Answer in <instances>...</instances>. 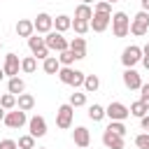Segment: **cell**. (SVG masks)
<instances>
[{"instance_id": "6da1fadb", "label": "cell", "mask_w": 149, "mask_h": 149, "mask_svg": "<svg viewBox=\"0 0 149 149\" xmlns=\"http://www.w3.org/2000/svg\"><path fill=\"white\" fill-rule=\"evenodd\" d=\"M84 72L81 70H74V68H70V65H61V70H58V79L63 81V84H68V86H74V88H79V86H84Z\"/></svg>"}, {"instance_id": "7a4b0ae2", "label": "cell", "mask_w": 149, "mask_h": 149, "mask_svg": "<svg viewBox=\"0 0 149 149\" xmlns=\"http://www.w3.org/2000/svg\"><path fill=\"white\" fill-rule=\"evenodd\" d=\"M128 28H130V19H128L126 12L112 14V33H114V37H126Z\"/></svg>"}, {"instance_id": "3957f363", "label": "cell", "mask_w": 149, "mask_h": 149, "mask_svg": "<svg viewBox=\"0 0 149 149\" xmlns=\"http://www.w3.org/2000/svg\"><path fill=\"white\" fill-rule=\"evenodd\" d=\"M44 44H47V49L49 51H63V49H68V40L63 37V33H58V30H49L47 33V37H44Z\"/></svg>"}, {"instance_id": "277c9868", "label": "cell", "mask_w": 149, "mask_h": 149, "mask_svg": "<svg viewBox=\"0 0 149 149\" xmlns=\"http://www.w3.org/2000/svg\"><path fill=\"white\" fill-rule=\"evenodd\" d=\"M147 30H149V12H137V14H135V19L130 21L128 33H133L135 37H142Z\"/></svg>"}, {"instance_id": "5b68a950", "label": "cell", "mask_w": 149, "mask_h": 149, "mask_svg": "<svg viewBox=\"0 0 149 149\" xmlns=\"http://www.w3.org/2000/svg\"><path fill=\"white\" fill-rule=\"evenodd\" d=\"M72 116H74V107H72L70 102L61 105V107H58V112H56V126H58L61 130L70 128V126H72Z\"/></svg>"}, {"instance_id": "8992f818", "label": "cell", "mask_w": 149, "mask_h": 149, "mask_svg": "<svg viewBox=\"0 0 149 149\" xmlns=\"http://www.w3.org/2000/svg\"><path fill=\"white\" fill-rule=\"evenodd\" d=\"M105 116H109V121H126L130 116V112L123 102H109L105 107Z\"/></svg>"}, {"instance_id": "52a82bcc", "label": "cell", "mask_w": 149, "mask_h": 149, "mask_svg": "<svg viewBox=\"0 0 149 149\" xmlns=\"http://www.w3.org/2000/svg\"><path fill=\"white\" fill-rule=\"evenodd\" d=\"M28 119H26V112L23 109H9L7 114H5V119H2V123L7 126V128H12V130H16V128H21L23 123H26Z\"/></svg>"}, {"instance_id": "ba28073f", "label": "cell", "mask_w": 149, "mask_h": 149, "mask_svg": "<svg viewBox=\"0 0 149 149\" xmlns=\"http://www.w3.org/2000/svg\"><path fill=\"white\" fill-rule=\"evenodd\" d=\"M109 23H112V14H105V12H93V16L88 21L93 33H105L109 28Z\"/></svg>"}, {"instance_id": "9c48e42d", "label": "cell", "mask_w": 149, "mask_h": 149, "mask_svg": "<svg viewBox=\"0 0 149 149\" xmlns=\"http://www.w3.org/2000/svg\"><path fill=\"white\" fill-rule=\"evenodd\" d=\"M28 47H30V51H33V56H35L37 61H44V58L49 56V49H47V44H44V37L30 35V37H28Z\"/></svg>"}, {"instance_id": "30bf717a", "label": "cell", "mask_w": 149, "mask_h": 149, "mask_svg": "<svg viewBox=\"0 0 149 149\" xmlns=\"http://www.w3.org/2000/svg\"><path fill=\"white\" fill-rule=\"evenodd\" d=\"M140 61H142V49H140L137 44H130V47L123 49V54H121V63H123L126 68H133V65H137Z\"/></svg>"}, {"instance_id": "8fae6325", "label": "cell", "mask_w": 149, "mask_h": 149, "mask_svg": "<svg viewBox=\"0 0 149 149\" xmlns=\"http://www.w3.org/2000/svg\"><path fill=\"white\" fill-rule=\"evenodd\" d=\"M28 130H30V135L33 137H44L47 135V121H44V116H33V119H28Z\"/></svg>"}, {"instance_id": "7c38bea8", "label": "cell", "mask_w": 149, "mask_h": 149, "mask_svg": "<svg viewBox=\"0 0 149 149\" xmlns=\"http://www.w3.org/2000/svg\"><path fill=\"white\" fill-rule=\"evenodd\" d=\"M33 26H35V30H37L40 35H47L49 30H54V19H51L47 12H42V14H37V19L33 21Z\"/></svg>"}, {"instance_id": "4fadbf2b", "label": "cell", "mask_w": 149, "mask_h": 149, "mask_svg": "<svg viewBox=\"0 0 149 149\" xmlns=\"http://www.w3.org/2000/svg\"><path fill=\"white\" fill-rule=\"evenodd\" d=\"M102 144L107 147V149H123V135H116V133H112L109 128H105V133H102Z\"/></svg>"}, {"instance_id": "5bb4252c", "label": "cell", "mask_w": 149, "mask_h": 149, "mask_svg": "<svg viewBox=\"0 0 149 149\" xmlns=\"http://www.w3.org/2000/svg\"><path fill=\"white\" fill-rule=\"evenodd\" d=\"M2 70H5L7 77H16L19 70H21V61H19V56H16V54H7V56H5V65H2Z\"/></svg>"}, {"instance_id": "9a60e30c", "label": "cell", "mask_w": 149, "mask_h": 149, "mask_svg": "<svg viewBox=\"0 0 149 149\" xmlns=\"http://www.w3.org/2000/svg\"><path fill=\"white\" fill-rule=\"evenodd\" d=\"M72 140H74V147H81V149H86V147L91 144V133H88V128H84V126H77V128L72 130Z\"/></svg>"}, {"instance_id": "2e32d148", "label": "cell", "mask_w": 149, "mask_h": 149, "mask_svg": "<svg viewBox=\"0 0 149 149\" xmlns=\"http://www.w3.org/2000/svg\"><path fill=\"white\" fill-rule=\"evenodd\" d=\"M123 84H126V88L137 91V88L142 86V77H140L133 68H126V72H123Z\"/></svg>"}, {"instance_id": "e0dca14e", "label": "cell", "mask_w": 149, "mask_h": 149, "mask_svg": "<svg viewBox=\"0 0 149 149\" xmlns=\"http://www.w3.org/2000/svg\"><path fill=\"white\" fill-rule=\"evenodd\" d=\"M72 51H74V56H77V61L79 58H86V40L79 35V37H72L70 40V44H68Z\"/></svg>"}, {"instance_id": "ac0fdd59", "label": "cell", "mask_w": 149, "mask_h": 149, "mask_svg": "<svg viewBox=\"0 0 149 149\" xmlns=\"http://www.w3.org/2000/svg\"><path fill=\"white\" fill-rule=\"evenodd\" d=\"M42 70H44L47 74H58V70H61L58 56H47V58L42 61Z\"/></svg>"}, {"instance_id": "d6986e66", "label": "cell", "mask_w": 149, "mask_h": 149, "mask_svg": "<svg viewBox=\"0 0 149 149\" xmlns=\"http://www.w3.org/2000/svg\"><path fill=\"white\" fill-rule=\"evenodd\" d=\"M33 33H35L33 21H28V19H19V23H16V35H19V37H30Z\"/></svg>"}, {"instance_id": "ffe728a7", "label": "cell", "mask_w": 149, "mask_h": 149, "mask_svg": "<svg viewBox=\"0 0 149 149\" xmlns=\"http://www.w3.org/2000/svg\"><path fill=\"white\" fill-rule=\"evenodd\" d=\"M16 107L23 109V112H30V109L35 107V98H33L30 93H19V98H16Z\"/></svg>"}, {"instance_id": "44dd1931", "label": "cell", "mask_w": 149, "mask_h": 149, "mask_svg": "<svg viewBox=\"0 0 149 149\" xmlns=\"http://www.w3.org/2000/svg\"><path fill=\"white\" fill-rule=\"evenodd\" d=\"M54 28H56L58 33H65L68 28H72V19H70L68 14H61V16L54 19Z\"/></svg>"}, {"instance_id": "7402d4cb", "label": "cell", "mask_w": 149, "mask_h": 149, "mask_svg": "<svg viewBox=\"0 0 149 149\" xmlns=\"http://www.w3.org/2000/svg\"><path fill=\"white\" fill-rule=\"evenodd\" d=\"M91 16H93V9H91V5H79L77 9H74V19H79V21H91Z\"/></svg>"}, {"instance_id": "603a6c76", "label": "cell", "mask_w": 149, "mask_h": 149, "mask_svg": "<svg viewBox=\"0 0 149 149\" xmlns=\"http://www.w3.org/2000/svg\"><path fill=\"white\" fill-rule=\"evenodd\" d=\"M7 91H9V93H14V95H19V93H23V91H26V84H23V79H19V77H9V84H7Z\"/></svg>"}, {"instance_id": "cb8c5ba5", "label": "cell", "mask_w": 149, "mask_h": 149, "mask_svg": "<svg viewBox=\"0 0 149 149\" xmlns=\"http://www.w3.org/2000/svg\"><path fill=\"white\" fill-rule=\"evenodd\" d=\"M21 70H23L26 74H33V72L37 70V58H35V56H26V58L21 61Z\"/></svg>"}, {"instance_id": "d4e9b609", "label": "cell", "mask_w": 149, "mask_h": 149, "mask_svg": "<svg viewBox=\"0 0 149 149\" xmlns=\"http://www.w3.org/2000/svg\"><path fill=\"white\" fill-rule=\"evenodd\" d=\"M98 86H100V79H98L95 74H86V77H84V88H86V93H95Z\"/></svg>"}, {"instance_id": "484cf974", "label": "cell", "mask_w": 149, "mask_h": 149, "mask_svg": "<svg viewBox=\"0 0 149 149\" xmlns=\"http://www.w3.org/2000/svg\"><path fill=\"white\" fill-rule=\"evenodd\" d=\"M58 61H61V65H72V63L77 61V56H74V51L68 47V49H63V51L58 54Z\"/></svg>"}, {"instance_id": "4316f807", "label": "cell", "mask_w": 149, "mask_h": 149, "mask_svg": "<svg viewBox=\"0 0 149 149\" xmlns=\"http://www.w3.org/2000/svg\"><path fill=\"white\" fill-rule=\"evenodd\" d=\"M0 107H5L7 112L14 109V107H16V95H14V93H2V95H0Z\"/></svg>"}, {"instance_id": "83f0119b", "label": "cell", "mask_w": 149, "mask_h": 149, "mask_svg": "<svg viewBox=\"0 0 149 149\" xmlns=\"http://www.w3.org/2000/svg\"><path fill=\"white\" fill-rule=\"evenodd\" d=\"M128 112H130V116H137V119H140V116H144V114H147L149 109H147V107H144V105H142L140 100H135V102H133V105L128 107Z\"/></svg>"}, {"instance_id": "f1b7e54d", "label": "cell", "mask_w": 149, "mask_h": 149, "mask_svg": "<svg viewBox=\"0 0 149 149\" xmlns=\"http://www.w3.org/2000/svg\"><path fill=\"white\" fill-rule=\"evenodd\" d=\"M102 116H105V107L102 105H91L88 107V119L91 121H100Z\"/></svg>"}, {"instance_id": "f546056e", "label": "cell", "mask_w": 149, "mask_h": 149, "mask_svg": "<svg viewBox=\"0 0 149 149\" xmlns=\"http://www.w3.org/2000/svg\"><path fill=\"white\" fill-rule=\"evenodd\" d=\"M16 144H19V149H35V137H33L30 133H28V135H21Z\"/></svg>"}, {"instance_id": "4dcf8cb0", "label": "cell", "mask_w": 149, "mask_h": 149, "mask_svg": "<svg viewBox=\"0 0 149 149\" xmlns=\"http://www.w3.org/2000/svg\"><path fill=\"white\" fill-rule=\"evenodd\" d=\"M70 105L72 107H84L86 105V93H72L70 95Z\"/></svg>"}, {"instance_id": "1f68e13d", "label": "cell", "mask_w": 149, "mask_h": 149, "mask_svg": "<svg viewBox=\"0 0 149 149\" xmlns=\"http://www.w3.org/2000/svg\"><path fill=\"white\" fill-rule=\"evenodd\" d=\"M72 28H74V33H77V35H84L91 26H88V21H79V19H74V21H72Z\"/></svg>"}, {"instance_id": "d6a6232c", "label": "cell", "mask_w": 149, "mask_h": 149, "mask_svg": "<svg viewBox=\"0 0 149 149\" xmlns=\"http://www.w3.org/2000/svg\"><path fill=\"white\" fill-rule=\"evenodd\" d=\"M107 128H109L112 133H116V135H126V126H123V121H112Z\"/></svg>"}, {"instance_id": "836d02e7", "label": "cell", "mask_w": 149, "mask_h": 149, "mask_svg": "<svg viewBox=\"0 0 149 149\" xmlns=\"http://www.w3.org/2000/svg\"><path fill=\"white\" fill-rule=\"evenodd\" d=\"M135 144H137V149H149V133L137 135L135 137Z\"/></svg>"}, {"instance_id": "e575fe53", "label": "cell", "mask_w": 149, "mask_h": 149, "mask_svg": "<svg viewBox=\"0 0 149 149\" xmlns=\"http://www.w3.org/2000/svg\"><path fill=\"white\" fill-rule=\"evenodd\" d=\"M93 12H105V14H112V5H109V2H105V0H100V2H95Z\"/></svg>"}, {"instance_id": "d590c367", "label": "cell", "mask_w": 149, "mask_h": 149, "mask_svg": "<svg viewBox=\"0 0 149 149\" xmlns=\"http://www.w3.org/2000/svg\"><path fill=\"white\" fill-rule=\"evenodd\" d=\"M0 149H19V144L14 140H0Z\"/></svg>"}, {"instance_id": "8d00e7d4", "label": "cell", "mask_w": 149, "mask_h": 149, "mask_svg": "<svg viewBox=\"0 0 149 149\" xmlns=\"http://www.w3.org/2000/svg\"><path fill=\"white\" fill-rule=\"evenodd\" d=\"M140 126H142V130H147L149 133V116L144 114V116H140Z\"/></svg>"}, {"instance_id": "74e56055", "label": "cell", "mask_w": 149, "mask_h": 149, "mask_svg": "<svg viewBox=\"0 0 149 149\" xmlns=\"http://www.w3.org/2000/svg\"><path fill=\"white\" fill-rule=\"evenodd\" d=\"M140 102H142V105L149 109V95H142V93H140Z\"/></svg>"}, {"instance_id": "f35d334b", "label": "cell", "mask_w": 149, "mask_h": 149, "mask_svg": "<svg viewBox=\"0 0 149 149\" xmlns=\"http://www.w3.org/2000/svg\"><path fill=\"white\" fill-rule=\"evenodd\" d=\"M140 91H142V95H149V84H142Z\"/></svg>"}, {"instance_id": "ab89813d", "label": "cell", "mask_w": 149, "mask_h": 149, "mask_svg": "<svg viewBox=\"0 0 149 149\" xmlns=\"http://www.w3.org/2000/svg\"><path fill=\"white\" fill-rule=\"evenodd\" d=\"M142 12H149V0H142Z\"/></svg>"}, {"instance_id": "60d3db41", "label": "cell", "mask_w": 149, "mask_h": 149, "mask_svg": "<svg viewBox=\"0 0 149 149\" xmlns=\"http://www.w3.org/2000/svg\"><path fill=\"white\" fill-rule=\"evenodd\" d=\"M142 56H149V42H147V44L142 47Z\"/></svg>"}, {"instance_id": "b9f144b4", "label": "cell", "mask_w": 149, "mask_h": 149, "mask_svg": "<svg viewBox=\"0 0 149 149\" xmlns=\"http://www.w3.org/2000/svg\"><path fill=\"white\" fill-rule=\"evenodd\" d=\"M142 65H144V68L149 70V56H142Z\"/></svg>"}, {"instance_id": "7bdbcfd3", "label": "cell", "mask_w": 149, "mask_h": 149, "mask_svg": "<svg viewBox=\"0 0 149 149\" xmlns=\"http://www.w3.org/2000/svg\"><path fill=\"white\" fill-rule=\"evenodd\" d=\"M5 114H7V109H5V107H0V121L5 119Z\"/></svg>"}, {"instance_id": "ee69618b", "label": "cell", "mask_w": 149, "mask_h": 149, "mask_svg": "<svg viewBox=\"0 0 149 149\" xmlns=\"http://www.w3.org/2000/svg\"><path fill=\"white\" fill-rule=\"evenodd\" d=\"M81 2H84V5H91V2H93V0H81Z\"/></svg>"}, {"instance_id": "f6af8a7d", "label": "cell", "mask_w": 149, "mask_h": 149, "mask_svg": "<svg viewBox=\"0 0 149 149\" xmlns=\"http://www.w3.org/2000/svg\"><path fill=\"white\" fill-rule=\"evenodd\" d=\"M2 77H5V70H2V68H0V79H2Z\"/></svg>"}, {"instance_id": "bcb514c9", "label": "cell", "mask_w": 149, "mask_h": 149, "mask_svg": "<svg viewBox=\"0 0 149 149\" xmlns=\"http://www.w3.org/2000/svg\"><path fill=\"white\" fill-rule=\"evenodd\" d=\"M105 2H109V5H114V2H119V0H105Z\"/></svg>"}, {"instance_id": "7dc6e473", "label": "cell", "mask_w": 149, "mask_h": 149, "mask_svg": "<svg viewBox=\"0 0 149 149\" xmlns=\"http://www.w3.org/2000/svg\"><path fill=\"white\" fill-rule=\"evenodd\" d=\"M37 149H44V147H37Z\"/></svg>"}, {"instance_id": "c3c4849f", "label": "cell", "mask_w": 149, "mask_h": 149, "mask_svg": "<svg viewBox=\"0 0 149 149\" xmlns=\"http://www.w3.org/2000/svg\"><path fill=\"white\" fill-rule=\"evenodd\" d=\"M74 149H81V147H74Z\"/></svg>"}, {"instance_id": "681fc988", "label": "cell", "mask_w": 149, "mask_h": 149, "mask_svg": "<svg viewBox=\"0 0 149 149\" xmlns=\"http://www.w3.org/2000/svg\"><path fill=\"white\" fill-rule=\"evenodd\" d=\"M0 47H2V42H0Z\"/></svg>"}]
</instances>
